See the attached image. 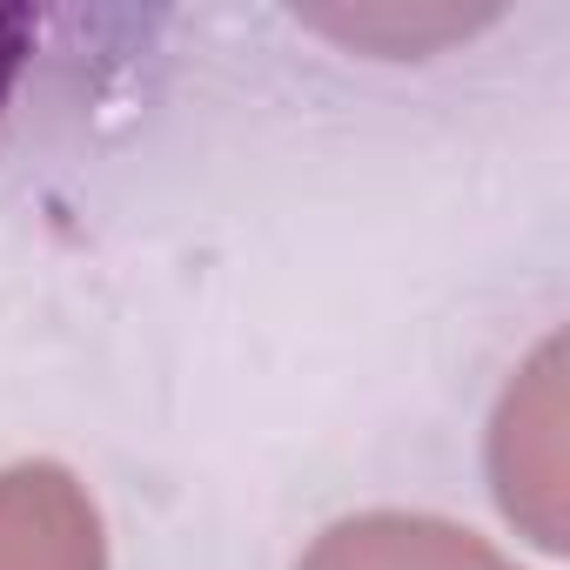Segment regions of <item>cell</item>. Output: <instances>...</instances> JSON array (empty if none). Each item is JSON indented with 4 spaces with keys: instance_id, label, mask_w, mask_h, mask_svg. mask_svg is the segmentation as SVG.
Wrapping results in <instances>:
<instances>
[{
    "instance_id": "1",
    "label": "cell",
    "mask_w": 570,
    "mask_h": 570,
    "mask_svg": "<svg viewBox=\"0 0 570 570\" xmlns=\"http://www.w3.org/2000/svg\"><path fill=\"white\" fill-rule=\"evenodd\" d=\"M155 21V14H141ZM135 14H81V8H0V141L28 121V101L55 95L75 55L115 48V35L141 28Z\"/></svg>"
}]
</instances>
